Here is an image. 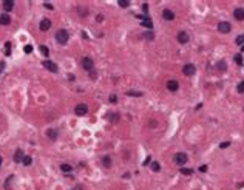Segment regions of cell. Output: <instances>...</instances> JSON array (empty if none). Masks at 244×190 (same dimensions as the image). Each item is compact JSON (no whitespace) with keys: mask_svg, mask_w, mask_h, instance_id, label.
<instances>
[{"mask_svg":"<svg viewBox=\"0 0 244 190\" xmlns=\"http://www.w3.org/2000/svg\"><path fill=\"white\" fill-rule=\"evenodd\" d=\"M68 33L65 29H57V33H56V40L59 42L60 45H65L67 42H68Z\"/></svg>","mask_w":244,"mask_h":190,"instance_id":"1","label":"cell"},{"mask_svg":"<svg viewBox=\"0 0 244 190\" xmlns=\"http://www.w3.org/2000/svg\"><path fill=\"white\" fill-rule=\"evenodd\" d=\"M187 161H188V156H187L185 153H176V155H175V162H176L179 167H182Z\"/></svg>","mask_w":244,"mask_h":190,"instance_id":"2","label":"cell"},{"mask_svg":"<svg viewBox=\"0 0 244 190\" xmlns=\"http://www.w3.org/2000/svg\"><path fill=\"white\" fill-rule=\"evenodd\" d=\"M182 73H184V76H193L196 73V67L193 63H185L184 68H182Z\"/></svg>","mask_w":244,"mask_h":190,"instance_id":"3","label":"cell"},{"mask_svg":"<svg viewBox=\"0 0 244 190\" xmlns=\"http://www.w3.org/2000/svg\"><path fill=\"white\" fill-rule=\"evenodd\" d=\"M74 113H76L77 116H85L88 113V107L85 104H77L76 108H74Z\"/></svg>","mask_w":244,"mask_h":190,"instance_id":"4","label":"cell"},{"mask_svg":"<svg viewBox=\"0 0 244 190\" xmlns=\"http://www.w3.org/2000/svg\"><path fill=\"white\" fill-rule=\"evenodd\" d=\"M82 67H83V70H87V71H93L94 63H93V60L90 57H83L82 59Z\"/></svg>","mask_w":244,"mask_h":190,"instance_id":"5","label":"cell"},{"mask_svg":"<svg viewBox=\"0 0 244 190\" xmlns=\"http://www.w3.org/2000/svg\"><path fill=\"white\" fill-rule=\"evenodd\" d=\"M230 23L229 22H221L219 25H218V31L219 33H222V34H227V33H230Z\"/></svg>","mask_w":244,"mask_h":190,"instance_id":"6","label":"cell"},{"mask_svg":"<svg viewBox=\"0 0 244 190\" xmlns=\"http://www.w3.org/2000/svg\"><path fill=\"white\" fill-rule=\"evenodd\" d=\"M39 26H40V31H48V29L51 28V20H48V19H42V20H40V23H39Z\"/></svg>","mask_w":244,"mask_h":190,"instance_id":"7","label":"cell"},{"mask_svg":"<svg viewBox=\"0 0 244 190\" xmlns=\"http://www.w3.org/2000/svg\"><path fill=\"white\" fill-rule=\"evenodd\" d=\"M44 67L48 70V71H51V73H56L57 71V65L54 62H51V60H45L44 62Z\"/></svg>","mask_w":244,"mask_h":190,"instance_id":"8","label":"cell"},{"mask_svg":"<svg viewBox=\"0 0 244 190\" xmlns=\"http://www.w3.org/2000/svg\"><path fill=\"white\" fill-rule=\"evenodd\" d=\"M23 158H25L23 150H16V153H14V162L22 164V162H23Z\"/></svg>","mask_w":244,"mask_h":190,"instance_id":"9","label":"cell"},{"mask_svg":"<svg viewBox=\"0 0 244 190\" xmlns=\"http://www.w3.org/2000/svg\"><path fill=\"white\" fill-rule=\"evenodd\" d=\"M178 42L179 44H187L188 42V34L185 33V31H179L178 33Z\"/></svg>","mask_w":244,"mask_h":190,"instance_id":"10","label":"cell"},{"mask_svg":"<svg viewBox=\"0 0 244 190\" xmlns=\"http://www.w3.org/2000/svg\"><path fill=\"white\" fill-rule=\"evenodd\" d=\"M233 17H235L236 20H239V22H242V20H244V9L242 8H236L235 11H233Z\"/></svg>","mask_w":244,"mask_h":190,"instance_id":"11","label":"cell"},{"mask_svg":"<svg viewBox=\"0 0 244 190\" xmlns=\"http://www.w3.org/2000/svg\"><path fill=\"white\" fill-rule=\"evenodd\" d=\"M167 88H168V91H176L178 88H179V83L176 82V80H168L167 82Z\"/></svg>","mask_w":244,"mask_h":190,"instance_id":"12","label":"cell"},{"mask_svg":"<svg viewBox=\"0 0 244 190\" xmlns=\"http://www.w3.org/2000/svg\"><path fill=\"white\" fill-rule=\"evenodd\" d=\"M11 23V16L9 14H0V25H9Z\"/></svg>","mask_w":244,"mask_h":190,"instance_id":"13","label":"cell"},{"mask_svg":"<svg viewBox=\"0 0 244 190\" xmlns=\"http://www.w3.org/2000/svg\"><path fill=\"white\" fill-rule=\"evenodd\" d=\"M162 17L165 20H173L175 19V13L172 11V9H164V11H162Z\"/></svg>","mask_w":244,"mask_h":190,"instance_id":"14","label":"cell"},{"mask_svg":"<svg viewBox=\"0 0 244 190\" xmlns=\"http://www.w3.org/2000/svg\"><path fill=\"white\" fill-rule=\"evenodd\" d=\"M57 134H59V133H57V130H54V128H48V130H47V136H48L51 141H54V139L57 138Z\"/></svg>","mask_w":244,"mask_h":190,"instance_id":"15","label":"cell"},{"mask_svg":"<svg viewBox=\"0 0 244 190\" xmlns=\"http://www.w3.org/2000/svg\"><path fill=\"white\" fill-rule=\"evenodd\" d=\"M14 8V2H11V0H5L3 2V9L5 11H13Z\"/></svg>","mask_w":244,"mask_h":190,"instance_id":"16","label":"cell"},{"mask_svg":"<svg viewBox=\"0 0 244 190\" xmlns=\"http://www.w3.org/2000/svg\"><path fill=\"white\" fill-rule=\"evenodd\" d=\"M142 26H145V28H148V29H152V28H153L152 19H150V17H145V19L142 20Z\"/></svg>","mask_w":244,"mask_h":190,"instance_id":"17","label":"cell"},{"mask_svg":"<svg viewBox=\"0 0 244 190\" xmlns=\"http://www.w3.org/2000/svg\"><path fill=\"white\" fill-rule=\"evenodd\" d=\"M102 162H104L105 167H111V158H110L108 155H105V156L102 158Z\"/></svg>","mask_w":244,"mask_h":190,"instance_id":"18","label":"cell"},{"mask_svg":"<svg viewBox=\"0 0 244 190\" xmlns=\"http://www.w3.org/2000/svg\"><path fill=\"white\" fill-rule=\"evenodd\" d=\"M233 60H235L238 65H241V63H242V56H241V53H238V54L233 56Z\"/></svg>","mask_w":244,"mask_h":190,"instance_id":"19","label":"cell"},{"mask_svg":"<svg viewBox=\"0 0 244 190\" xmlns=\"http://www.w3.org/2000/svg\"><path fill=\"white\" fill-rule=\"evenodd\" d=\"M40 53H42V54H44V56H48L50 54V50H48V47H45V45H40Z\"/></svg>","mask_w":244,"mask_h":190,"instance_id":"20","label":"cell"},{"mask_svg":"<svg viewBox=\"0 0 244 190\" xmlns=\"http://www.w3.org/2000/svg\"><path fill=\"white\" fill-rule=\"evenodd\" d=\"M71 168H73V167H71L70 164H62V165H60V170H62V172H71Z\"/></svg>","mask_w":244,"mask_h":190,"instance_id":"21","label":"cell"},{"mask_svg":"<svg viewBox=\"0 0 244 190\" xmlns=\"http://www.w3.org/2000/svg\"><path fill=\"white\" fill-rule=\"evenodd\" d=\"M181 173H182V175H193V170H192V168L181 167Z\"/></svg>","mask_w":244,"mask_h":190,"instance_id":"22","label":"cell"},{"mask_svg":"<svg viewBox=\"0 0 244 190\" xmlns=\"http://www.w3.org/2000/svg\"><path fill=\"white\" fill-rule=\"evenodd\" d=\"M31 162H33V158H31V156H25L23 158V165H31Z\"/></svg>","mask_w":244,"mask_h":190,"instance_id":"23","label":"cell"},{"mask_svg":"<svg viewBox=\"0 0 244 190\" xmlns=\"http://www.w3.org/2000/svg\"><path fill=\"white\" fill-rule=\"evenodd\" d=\"M111 122H118L119 121V114L118 113H113V114H110V118H108Z\"/></svg>","mask_w":244,"mask_h":190,"instance_id":"24","label":"cell"},{"mask_svg":"<svg viewBox=\"0 0 244 190\" xmlns=\"http://www.w3.org/2000/svg\"><path fill=\"white\" fill-rule=\"evenodd\" d=\"M127 94H128V96H136V98H141L142 96L141 91H127Z\"/></svg>","mask_w":244,"mask_h":190,"instance_id":"25","label":"cell"},{"mask_svg":"<svg viewBox=\"0 0 244 190\" xmlns=\"http://www.w3.org/2000/svg\"><path fill=\"white\" fill-rule=\"evenodd\" d=\"M152 170L153 172H159V170H161V165H159V162H152Z\"/></svg>","mask_w":244,"mask_h":190,"instance_id":"26","label":"cell"},{"mask_svg":"<svg viewBox=\"0 0 244 190\" xmlns=\"http://www.w3.org/2000/svg\"><path fill=\"white\" fill-rule=\"evenodd\" d=\"M244 44V34H239L236 37V45H242Z\"/></svg>","mask_w":244,"mask_h":190,"instance_id":"27","label":"cell"},{"mask_svg":"<svg viewBox=\"0 0 244 190\" xmlns=\"http://www.w3.org/2000/svg\"><path fill=\"white\" fill-rule=\"evenodd\" d=\"M5 48H6V56H9V54H11V42H6Z\"/></svg>","mask_w":244,"mask_h":190,"instance_id":"28","label":"cell"},{"mask_svg":"<svg viewBox=\"0 0 244 190\" xmlns=\"http://www.w3.org/2000/svg\"><path fill=\"white\" fill-rule=\"evenodd\" d=\"M119 5L122 8H127V6H130V2H128V0H119Z\"/></svg>","mask_w":244,"mask_h":190,"instance_id":"29","label":"cell"},{"mask_svg":"<svg viewBox=\"0 0 244 190\" xmlns=\"http://www.w3.org/2000/svg\"><path fill=\"white\" fill-rule=\"evenodd\" d=\"M236 90H238V93H244V80L238 83V87H236Z\"/></svg>","mask_w":244,"mask_h":190,"instance_id":"30","label":"cell"},{"mask_svg":"<svg viewBox=\"0 0 244 190\" xmlns=\"http://www.w3.org/2000/svg\"><path fill=\"white\" fill-rule=\"evenodd\" d=\"M23 51L26 53V54H29V53H31V51H33V47H31V45H25V48H23Z\"/></svg>","mask_w":244,"mask_h":190,"instance_id":"31","label":"cell"},{"mask_svg":"<svg viewBox=\"0 0 244 190\" xmlns=\"http://www.w3.org/2000/svg\"><path fill=\"white\" fill-rule=\"evenodd\" d=\"M218 68L224 71V70H226V62H224V60H221V62H219V65H218Z\"/></svg>","mask_w":244,"mask_h":190,"instance_id":"32","label":"cell"},{"mask_svg":"<svg viewBox=\"0 0 244 190\" xmlns=\"http://www.w3.org/2000/svg\"><path fill=\"white\" fill-rule=\"evenodd\" d=\"M108 101H110L111 104H116V102H118V98H116V96H114V94H111V96L108 98Z\"/></svg>","mask_w":244,"mask_h":190,"instance_id":"33","label":"cell"},{"mask_svg":"<svg viewBox=\"0 0 244 190\" xmlns=\"http://www.w3.org/2000/svg\"><path fill=\"white\" fill-rule=\"evenodd\" d=\"M229 145H230V142H221L219 144V149H227Z\"/></svg>","mask_w":244,"mask_h":190,"instance_id":"34","label":"cell"},{"mask_svg":"<svg viewBox=\"0 0 244 190\" xmlns=\"http://www.w3.org/2000/svg\"><path fill=\"white\" fill-rule=\"evenodd\" d=\"M147 164H152V158L150 156H147V159L144 161V165H147Z\"/></svg>","mask_w":244,"mask_h":190,"instance_id":"35","label":"cell"},{"mask_svg":"<svg viewBox=\"0 0 244 190\" xmlns=\"http://www.w3.org/2000/svg\"><path fill=\"white\" fill-rule=\"evenodd\" d=\"M199 172H203V173L207 172V165H201V167H199Z\"/></svg>","mask_w":244,"mask_h":190,"instance_id":"36","label":"cell"},{"mask_svg":"<svg viewBox=\"0 0 244 190\" xmlns=\"http://www.w3.org/2000/svg\"><path fill=\"white\" fill-rule=\"evenodd\" d=\"M142 9L147 13V11H148V5H147V3H144V5H142Z\"/></svg>","mask_w":244,"mask_h":190,"instance_id":"37","label":"cell"},{"mask_svg":"<svg viewBox=\"0 0 244 190\" xmlns=\"http://www.w3.org/2000/svg\"><path fill=\"white\" fill-rule=\"evenodd\" d=\"M3 68H5V62H0V73H2Z\"/></svg>","mask_w":244,"mask_h":190,"instance_id":"38","label":"cell"},{"mask_svg":"<svg viewBox=\"0 0 244 190\" xmlns=\"http://www.w3.org/2000/svg\"><path fill=\"white\" fill-rule=\"evenodd\" d=\"M73 190H83V187H82V185H76Z\"/></svg>","mask_w":244,"mask_h":190,"instance_id":"39","label":"cell"},{"mask_svg":"<svg viewBox=\"0 0 244 190\" xmlns=\"http://www.w3.org/2000/svg\"><path fill=\"white\" fill-rule=\"evenodd\" d=\"M45 8H48V9H53V5H50V3H45Z\"/></svg>","mask_w":244,"mask_h":190,"instance_id":"40","label":"cell"},{"mask_svg":"<svg viewBox=\"0 0 244 190\" xmlns=\"http://www.w3.org/2000/svg\"><path fill=\"white\" fill-rule=\"evenodd\" d=\"M0 165H2V156H0Z\"/></svg>","mask_w":244,"mask_h":190,"instance_id":"41","label":"cell"},{"mask_svg":"<svg viewBox=\"0 0 244 190\" xmlns=\"http://www.w3.org/2000/svg\"><path fill=\"white\" fill-rule=\"evenodd\" d=\"M241 51H244V45H242V48H241Z\"/></svg>","mask_w":244,"mask_h":190,"instance_id":"42","label":"cell"}]
</instances>
